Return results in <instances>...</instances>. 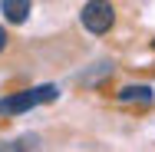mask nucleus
<instances>
[{
    "instance_id": "obj_1",
    "label": "nucleus",
    "mask_w": 155,
    "mask_h": 152,
    "mask_svg": "<svg viewBox=\"0 0 155 152\" xmlns=\"http://www.w3.org/2000/svg\"><path fill=\"white\" fill-rule=\"evenodd\" d=\"M60 96L56 86H36V90H23V93H13V96H3L0 99V116H17V113H27L40 103H53Z\"/></svg>"
},
{
    "instance_id": "obj_2",
    "label": "nucleus",
    "mask_w": 155,
    "mask_h": 152,
    "mask_svg": "<svg viewBox=\"0 0 155 152\" xmlns=\"http://www.w3.org/2000/svg\"><path fill=\"white\" fill-rule=\"evenodd\" d=\"M79 20H83V27L93 33V36H102V33L112 30V23H116V10H112L109 0H86L83 10H79Z\"/></svg>"
},
{
    "instance_id": "obj_3",
    "label": "nucleus",
    "mask_w": 155,
    "mask_h": 152,
    "mask_svg": "<svg viewBox=\"0 0 155 152\" xmlns=\"http://www.w3.org/2000/svg\"><path fill=\"white\" fill-rule=\"evenodd\" d=\"M0 13L7 17V23H27L30 0H0Z\"/></svg>"
},
{
    "instance_id": "obj_4",
    "label": "nucleus",
    "mask_w": 155,
    "mask_h": 152,
    "mask_svg": "<svg viewBox=\"0 0 155 152\" xmlns=\"http://www.w3.org/2000/svg\"><path fill=\"white\" fill-rule=\"evenodd\" d=\"M152 86H122L119 90V103H152Z\"/></svg>"
},
{
    "instance_id": "obj_5",
    "label": "nucleus",
    "mask_w": 155,
    "mask_h": 152,
    "mask_svg": "<svg viewBox=\"0 0 155 152\" xmlns=\"http://www.w3.org/2000/svg\"><path fill=\"white\" fill-rule=\"evenodd\" d=\"M0 149H3V152H13V149H40V139H36V136H20L17 142H3Z\"/></svg>"
},
{
    "instance_id": "obj_6",
    "label": "nucleus",
    "mask_w": 155,
    "mask_h": 152,
    "mask_svg": "<svg viewBox=\"0 0 155 152\" xmlns=\"http://www.w3.org/2000/svg\"><path fill=\"white\" fill-rule=\"evenodd\" d=\"M3 46H7V30L0 27V53H3Z\"/></svg>"
},
{
    "instance_id": "obj_7",
    "label": "nucleus",
    "mask_w": 155,
    "mask_h": 152,
    "mask_svg": "<svg viewBox=\"0 0 155 152\" xmlns=\"http://www.w3.org/2000/svg\"><path fill=\"white\" fill-rule=\"evenodd\" d=\"M152 46H155V43H152Z\"/></svg>"
}]
</instances>
